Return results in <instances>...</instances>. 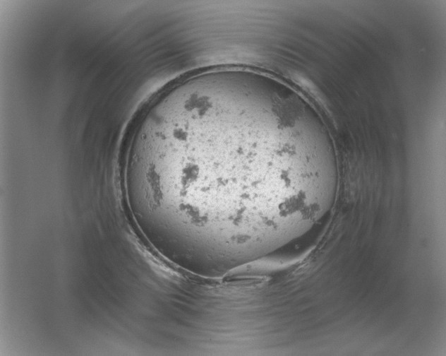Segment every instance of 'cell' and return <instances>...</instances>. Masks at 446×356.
I'll list each match as a JSON object with an SVG mask.
<instances>
[{"instance_id": "cell-1", "label": "cell", "mask_w": 446, "mask_h": 356, "mask_svg": "<svg viewBox=\"0 0 446 356\" xmlns=\"http://www.w3.org/2000/svg\"><path fill=\"white\" fill-rule=\"evenodd\" d=\"M268 100L246 78L208 74L174 85L145 112L128 148L125 190L138 228L160 254L239 263L281 233L291 198L263 184V172L294 146L282 120L266 126Z\"/></svg>"}]
</instances>
